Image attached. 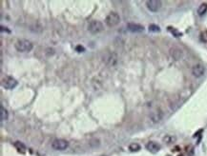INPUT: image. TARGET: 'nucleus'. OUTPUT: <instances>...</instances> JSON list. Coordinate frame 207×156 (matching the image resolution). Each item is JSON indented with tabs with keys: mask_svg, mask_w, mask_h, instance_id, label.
Segmentation results:
<instances>
[{
	"mask_svg": "<svg viewBox=\"0 0 207 156\" xmlns=\"http://www.w3.org/2000/svg\"><path fill=\"white\" fill-rule=\"evenodd\" d=\"M14 147H15V149L17 150V151H19V152H21V153H24L26 151V147L24 146L21 142H15Z\"/></svg>",
	"mask_w": 207,
	"mask_h": 156,
	"instance_id": "nucleus-17",
	"label": "nucleus"
},
{
	"mask_svg": "<svg viewBox=\"0 0 207 156\" xmlns=\"http://www.w3.org/2000/svg\"><path fill=\"white\" fill-rule=\"evenodd\" d=\"M146 149H147V150H149L150 152L157 153V151L160 150V146L159 143H157L155 141H150L147 143V145H146Z\"/></svg>",
	"mask_w": 207,
	"mask_h": 156,
	"instance_id": "nucleus-11",
	"label": "nucleus"
},
{
	"mask_svg": "<svg viewBox=\"0 0 207 156\" xmlns=\"http://www.w3.org/2000/svg\"><path fill=\"white\" fill-rule=\"evenodd\" d=\"M167 156H170V155H167Z\"/></svg>",
	"mask_w": 207,
	"mask_h": 156,
	"instance_id": "nucleus-23",
	"label": "nucleus"
},
{
	"mask_svg": "<svg viewBox=\"0 0 207 156\" xmlns=\"http://www.w3.org/2000/svg\"><path fill=\"white\" fill-rule=\"evenodd\" d=\"M8 117H9V113H8L7 110L1 106L0 107V119H1V121H6L8 120Z\"/></svg>",
	"mask_w": 207,
	"mask_h": 156,
	"instance_id": "nucleus-13",
	"label": "nucleus"
},
{
	"mask_svg": "<svg viewBox=\"0 0 207 156\" xmlns=\"http://www.w3.org/2000/svg\"><path fill=\"white\" fill-rule=\"evenodd\" d=\"M168 30H169L170 31H171V33H172V34L174 35V36H176V37H180L181 35H182V33H180V31H178V30L174 29V28L169 27V28H168Z\"/></svg>",
	"mask_w": 207,
	"mask_h": 156,
	"instance_id": "nucleus-19",
	"label": "nucleus"
},
{
	"mask_svg": "<svg viewBox=\"0 0 207 156\" xmlns=\"http://www.w3.org/2000/svg\"><path fill=\"white\" fill-rule=\"evenodd\" d=\"M103 30H104L103 24L102 22L98 21V20H92L88 25V31L93 34L98 33L100 31H102Z\"/></svg>",
	"mask_w": 207,
	"mask_h": 156,
	"instance_id": "nucleus-3",
	"label": "nucleus"
},
{
	"mask_svg": "<svg viewBox=\"0 0 207 156\" xmlns=\"http://www.w3.org/2000/svg\"><path fill=\"white\" fill-rule=\"evenodd\" d=\"M205 73V68L201 64H197L192 68V73L195 77H201Z\"/></svg>",
	"mask_w": 207,
	"mask_h": 156,
	"instance_id": "nucleus-9",
	"label": "nucleus"
},
{
	"mask_svg": "<svg viewBox=\"0 0 207 156\" xmlns=\"http://www.w3.org/2000/svg\"><path fill=\"white\" fill-rule=\"evenodd\" d=\"M170 54H171V56L174 59L180 60L182 57V55H183V53H182V51L180 49V48L174 47V48H172L171 50H170Z\"/></svg>",
	"mask_w": 207,
	"mask_h": 156,
	"instance_id": "nucleus-12",
	"label": "nucleus"
},
{
	"mask_svg": "<svg viewBox=\"0 0 207 156\" xmlns=\"http://www.w3.org/2000/svg\"><path fill=\"white\" fill-rule=\"evenodd\" d=\"M176 140H177V138H176V136H174V135H165L163 139H162V141H163L165 144L170 145V144L175 143Z\"/></svg>",
	"mask_w": 207,
	"mask_h": 156,
	"instance_id": "nucleus-15",
	"label": "nucleus"
},
{
	"mask_svg": "<svg viewBox=\"0 0 207 156\" xmlns=\"http://www.w3.org/2000/svg\"><path fill=\"white\" fill-rule=\"evenodd\" d=\"M178 156H184L183 154H180V155H178Z\"/></svg>",
	"mask_w": 207,
	"mask_h": 156,
	"instance_id": "nucleus-22",
	"label": "nucleus"
},
{
	"mask_svg": "<svg viewBox=\"0 0 207 156\" xmlns=\"http://www.w3.org/2000/svg\"><path fill=\"white\" fill-rule=\"evenodd\" d=\"M15 50L19 53H28L31 51L34 48L32 43L28 39H19L14 44Z\"/></svg>",
	"mask_w": 207,
	"mask_h": 156,
	"instance_id": "nucleus-1",
	"label": "nucleus"
},
{
	"mask_svg": "<svg viewBox=\"0 0 207 156\" xmlns=\"http://www.w3.org/2000/svg\"><path fill=\"white\" fill-rule=\"evenodd\" d=\"M141 149V147L139 144L137 143H132L129 145V150L132 151V152H137V151H139Z\"/></svg>",
	"mask_w": 207,
	"mask_h": 156,
	"instance_id": "nucleus-16",
	"label": "nucleus"
},
{
	"mask_svg": "<svg viewBox=\"0 0 207 156\" xmlns=\"http://www.w3.org/2000/svg\"><path fill=\"white\" fill-rule=\"evenodd\" d=\"M102 156H104V155H102Z\"/></svg>",
	"mask_w": 207,
	"mask_h": 156,
	"instance_id": "nucleus-24",
	"label": "nucleus"
},
{
	"mask_svg": "<svg viewBox=\"0 0 207 156\" xmlns=\"http://www.w3.org/2000/svg\"><path fill=\"white\" fill-rule=\"evenodd\" d=\"M127 29L132 33H142L144 31V27L137 23H128Z\"/></svg>",
	"mask_w": 207,
	"mask_h": 156,
	"instance_id": "nucleus-10",
	"label": "nucleus"
},
{
	"mask_svg": "<svg viewBox=\"0 0 207 156\" xmlns=\"http://www.w3.org/2000/svg\"><path fill=\"white\" fill-rule=\"evenodd\" d=\"M149 31H151V33H159L160 31V28L159 26L155 25V24H151V25H149Z\"/></svg>",
	"mask_w": 207,
	"mask_h": 156,
	"instance_id": "nucleus-18",
	"label": "nucleus"
},
{
	"mask_svg": "<svg viewBox=\"0 0 207 156\" xmlns=\"http://www.w3.org/2000/svg\"><path fill=\"white\" fill-rule=\"evenodd\" d=\"M207 13V3H202L201 4L198 8V14L202 16Z\"/></svg>",
	"mask_w": 207,
	"mask_h": 156,
	"instance_id": "nucleus-14",
	"label": "nucleus"
},
{
	"mask_svg": "<svg viewBox=\"0 0 207 156\" xmlns=\"http://www.w3.org/2000/svg\"><path fill=\"white\" fill-rule=\"evenodd\" d=\"M200 38L202 42L204 43H207V31H203L201 33V35H200Z\"/></svg>",
	"mask_w": 207,
	"mask_h": 156,
	"instance_id": "nucleus-20",
	"label": "nucleus"
},
{
	"mask_svg": "<svg viewBox=\"0 0 207 156\" xmlns=\"http://www.w3.org/2000/svg\"><path fill=\"white\" fill-rule=\"evenodd\" d=\"M119 21H120L119 14L117 13H115V11L110 13L106 16V18H105V23H106V25L110 28L116 26L117 24L119 23Z\"/></svg>",
	"mask_w": 207,
	"mask_h": 156,
	"instance_id": "nucleus-2",
	"label": "nucleus"
},
{
	"mask_svg": "<svg viewBox=\"0 0 207 156\" xmlns=\"http://www.w3.org/2000/svg\"><path fill=\"white\" fill-rule=\"evenodd\" d=\"M18 82L14 77L11 76H7L2 80V86L3 88H5L6 90H13L17 86Z\"/></svg>",
	"mask_w": 207,
	"mask_h": 156,
	"instance_id": "nucleus-7",
	"label": "nucleus"
},
{
	"mask_svg": "<svg viewBox=\"0 0 207 156\" xmlns=\"http://www.w3.org/2000/svg\"><path fill=\"white\" fill-rule=\"evenodd\" d=\"M162 6V3L160 0H148L146 1V7L150 11H153V13H157L160 10V8Z\"/></svg>",
	"mask_w": 207,
	"mask_h": 156,
	"instance_id": "nucleus-6",
	"label": "nucleus"
},
{
	"mask_svg": "<svg viewBox=\"0 0 207 156\" xmlns=\"http://www.w3.org/2000/svg\"><path fill=\"white\" fill-rule=\"evenodd\" d=\"M149 117H150V120H151L152 123L157 124V123L160 122L162 118H163V113H162L160 109H157L155 110H153L152 113L149 114Z\"/></svg>",
	"mask_w": 207,
	"mask_h": 156,
	"instance_id": "nucleus-8",
	"label": "nucleus"
},
{
	"mask_svg": "<svg viewBox=\"0 0 207 156\" xmlns=\"http://www.w3.org/2000/svg\"><path fill=\"white\" fill-rule=\"evenodd\" d=\"M68 142L64 139H55L52 143V147L55 150H65L68 147Z\"/></svg>",
	"mask_w": 207,
	"mask_h": 156,
	"instance_id": "nucleus-5",
	"label": "nucleus"
},
{
	"mask_svg": "<svg viewBox=\"0 0 207 156\" xmlns=\"http://www.w3.org/2000/svg\"><path fill=\"white\" fill-rule=\"evenodd\" d=\"M117 59H119V57H117L116 53H106V54L104 55L103 61L105 62V64H106V65L110 66V67H114V66L116 65Z\"/></svg>",
	"mask_w": 207,
	"mask_h": 156,
	"instance_id": "nucleus-4",
	"label": "nucleus"
},
{
	"mask_svg": "<svg viewBox=\"0 0 207 156\" xmlns=\"http://www.w3.org/2000/svg\"><path fill=\"white\" fill-rule=\"evenodd\" d=\"M76 51H80V53H81V51H84V48L81 46H78L76 47Z\"/></svg>",
	"mask_w": 207,
	"mask_h": 156,
	"instance_id": "nucleus-21",
	"label": "nucleus"
}]
</instances>
